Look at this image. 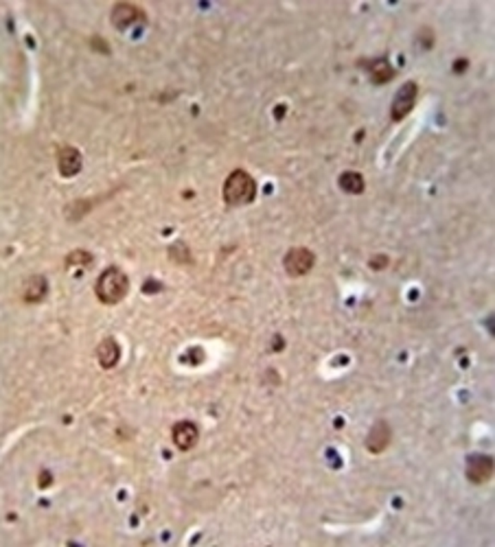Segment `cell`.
Returning <instances> with one entry per match:
<instances>
[{"label": "cell", "instance_id": "obj_17", "mask_svg": "<svg viewBox=\"0 0 495 547\" xmlns=\"http://www.w3.org/2000/svg\"><path fill=\"white\" fill-rule=\"evenodd\" d=\"M368 265H370L372 270H384V268L388 265V256H372V258L368 260Z\"/></svg>", "mask_w": 495, "mask_h": 547}, {"label": "cell", "instance_id": "obj_14", "mask_svg": "<svg viewBox=\"0 0 495 547\" xmlns=\"http://www.w3.org/2000/svg\"><path fill=\"white\" fill-rule=\"evenodd\" d=\"M90 263H92V254H88L86 250H75L73 254L66 256V265L68 268H75V265L86 268V265H90Z\"/></svg>", "mask_w": 495, "mask_h": 547}, {"label": "cell", "instance_id": "obj_10", "mask_svg": "<svg viewBox=\"0 0 495 547\" xmlns=\"http://www.w3.org/2000/svg\"><path fill=\"white\" fill-rule=\"evenodd\" d=\"M46 291H49L46 278L37 274V276H29V278L25 280V285H23V291H20V296H23V300L29 302V305H35V302H42V300H44Z\"/></svg>", "mask_w": 495, "mask_h": 547}, {"label": "cell", "instance_id": "obj_1", "mask_svg": "<svg viewBox=\"0 0 495 547\" xmlns=\"http://www.w3.org/2000/svg\"><path fill=\"white\" fill-rule=\"evenodd\" d=\"M127 289H130V280H127L125 272L118 268L104 270L99 274L96 285H94V294L104 305H116V302H121L125 298Z\"/></svg>", "mask_w": 495, "mask_h": 547}, {"label": "cell", "instance_id": "obj_6", "mask_svg": "<svg viewBox=\"0 0 495 547\" xmlns=\"http://www.w3.org/2000/svg\"><path fill=\"white\" fill-rule=\"evenodd\" d=\"M110 18L116 29H127L134 23H138V20H145V11L132 3H116Z\"/></svg>", "mask_w": 495, "mask_h": 547}, {"label": "cell", "instance_id": "obj_3", "mask_svg": "<svg viewBox=\"0 0 495 547\" xmlns=\"http://www.w3.org/2000/svg\"><path fill=\"white\" fill-rule=\"evenodd\" d=\"M417 94H419V88L414 81H408V84H403L399 88V92L394 94L392 99V106H390V116L392 120H401L410 114V110L414 108V101H417Z\"/></svg>", "mask_w": 495, "mask_h": 547}, {"label": "cell", "instance_id": "obj_13", "mask_svg": "<svg viewBox=\"0 0 495 547\" xmlns=\"http://www.w3.org/2000/svg\"><path fill=\"white\" fill-rule=\"evenodd\" d=\"M340 189L351 195H360L364 191V177L358 171H344L340 175Z\"/></svg>", "mask_w": 495, "mask_h": 547}, {"label": "cell", "instance_id": "obj_9", "mask_svg": "<svg viewBox=\"0 0 495 547\" xmlns=\"http://www.w3.org/2000/svg\"><path fill=\"white\" fill-rule=\"evenodd\" d=\"M57 169L64 177H73L82 171V153H79L75 147H62L57 153Z\"/></svg>", "mask_w": 495, "mask_h": 547}, {"label": "cell", "instance_id": "obj_11", "mask_svg": "<svg viewBox=\"0 0 495 547\" xmlns=\"http://www.w3.org/2000/svg\"><path fill=\"white\" fill-rule=\"evenodd\" d=\"M96 359L104 368H114L118 359H121V346L116 344L114 337H106L96 348Z\"/></svg>", "mask_w": 495, "mask_h": 547}, {"label": "cell", "instance_id": "obj_18", "mask_svg": "<svg viewBox=\"0 0 495 547\" xmlns=\"http://www.w3.org/2000/svg\"><path fill=\"white\" fill-rule=\"evenodd\" d=\"M49 484H51V473H49V471H42V473H39V486H42V489H46Z\"/></svg>", "mask_w": 495, "mask_h": 547}, {"label": "cell", "instance_id": "obj_12", "mask_svg": "<svg viewBox=\"0 0 495 547\" xmlns=\"http://www.w3.org/2000/svg\"><path fill=\"white\" fill-rule=\"evenodd\" d=\"M368 77L375 84H386V81L394 77V68L386 57H377L368 64Z\"/></svg>", "mask_w": 495, "mask_h": 547}, {"label": "cell", "instance_id": "obj_2", "mask_svg": "<svg viewBox=\"0 0 495 547\" xmlns=\"http://www.w3.org/2000/svg\"><path fill=\"white\" fill-rule=\"evenodd\" d=\"M256 195V182L254 177L244 171V169H237L232 171L226 182H224V201L230 206H244L250 204Z\"/></svg>", "mask_w": 495, "mask_h": 547}, {"label": "cell", "instance_id": "obj_4", "mask_svg": "<svg viewBox=\"0 0 495 547\" xmlns=\"http://www.w3.org/2000/svg\"><path fill=\"white\" fill-rule=\"evenodd\" d=\"M313 263H315V256H313L311 250L292 248L283 258V268L289 276H305L307 272H311Z\"/></svg>", "mask_w": 495, "mask_h": 547}, {"label": "cell", "instance_id": "obj_8", "mask_svg": "<svg viewBox=\"0 0 495 547\" xmlns=\"http://www.w3.org/2000/svg\"><path fill=\"white\" fill-rule=\"evenodd\" d=\"M390 438H392V429L390 425L386 420H377L370 427L368 436H366V449L370 453H382L388 444H390Z\"/></svg>", "mask_w": 495, "mask_h": 547}, {"label": "cell", "instance_id": "obj_15", "mask_svg": "<svg viewBox=\"0 0 495 547\" xmlns=\"http://www.w3.org/2000/svg\"><path fill=\"white\" fill-rule=\"evenodd\" d=\"M92 208V204L88 199H79V201H75V204H70L68 208H66V215H68V219H79V217H84L88 210Z\"/></svg>", "mask_w": 495, "mask_h": 547}, {"label": "cell", "instance_id": "obj_7", "mask_svg": "<svg viewBox=\"0 0 495 547\" xmlns=\"http://www.w3.org/2000/svg\"><path fill=\"white\" fill-rule=\"evenodd\" d=\"M171 438H173V444L180 451H189L195 447L197 438H200V432H197V427L191 422V420H180L177 425H173V432H171Z\"/></svg>", "mask_w": 495, "mask_h": 547}, {"label": "cell", "instance_id": "obj_16", "mask_svg": "<svg viewBox=\"0 0 495 547\" xmlns=\"http://www.w3.org/2000/svg\"><path fill=\"white\" fill-rule=\"evenodd\" d=\"M169 256L177 263H191V252H189V248L184 246V243H173V246L169 248Z\"/></svg>", "mask_w": 495, "mask_h": 547}, {"label": "cell", "instance_id": "obj_5", "mask_svg": "<svg viewBox=\"0 0 495 547\" xmlns=\"http://www.w3.org/2000/svg\"><path fill=\"white\" fill-rule=\"evenodd\" d=\"M467 479L473 484H484L491 479L493 475V458L487 453H473L467 458V467H465Z\"/></svg>", "mask_w": 495, "mask_h": 547}]
</instances>
